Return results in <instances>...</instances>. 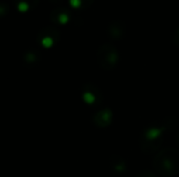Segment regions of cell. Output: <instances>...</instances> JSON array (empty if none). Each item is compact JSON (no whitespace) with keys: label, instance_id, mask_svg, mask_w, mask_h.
Wrapping results in <instances>:
<instances>
[{"label":"cell","instance_id":"6da1fadb","mask_svg":"<svg viewBox=\"0 0 179 177\" xmlns=\"http://www.w3.org/2000/svg\"><path fill=\"white\" fill-rule=\"evenodd\" d=\"M154 166L164 175H174L179 172V153L173 149L162 151L155 159Z\"/></svg>","mask_w":179,"mask_h":177}]
</instances>
